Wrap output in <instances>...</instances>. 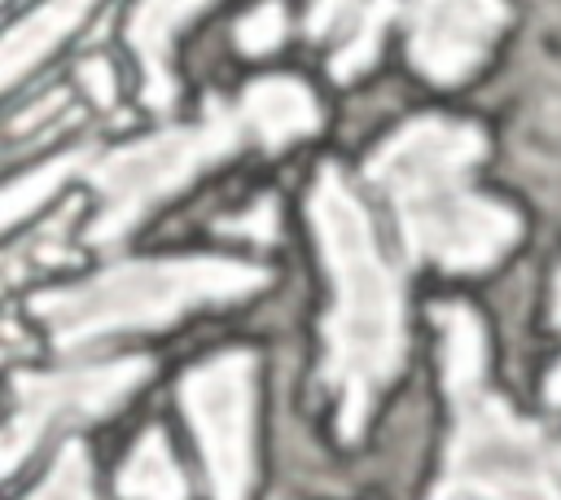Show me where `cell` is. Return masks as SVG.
<instances>
[{
  "label": "cell",
  "instance_id": "5b68a950",
  "mask_svg": "<svg viewBox=\"0 0 561 500\" xmlns=\"http://www.w3.org/2000/svg\"><path fill=\"white\" fill-rule=\"evenodd\" d=\"M250 136L245 118L237 105H228L224 96H206L202 105V123L188 127H167L153 132L145 140H131L123 149L96 154L88 162V184L101 193V211L88 224V241L92 246H110L123 232H131L158 202L175 197L193 175H202L206 167L224 162L228 154H237Z\"/></svg>",
  "mask_w": 561,
  "mask_h": 500
},
{
  "label": "cell",
  "instance_id": "6da1fadb",
  "mask_svg": "<svg viewBox=\"0 0 561 500\" xmlns=\"http://www.w3.org/2000/svg\"><path fill=\"white\" fill-rule=\"evenodd\" d=\"M307 219L316 228L333 303L320 320L324 364L320 382L337 395V434L355 443L377 395L394 382L408 346L403 329V281L386 263L373 219L346 175L324 162L307 193Z\"/></svg>",
  "mask_w": 561,
  "mask_h": 500
},
{
  "label": "cell",
  "instance_id": "4fadbf2b",
  "mask_svg": "<svg viewBox=\"0 0 561 500\" xmlns=\"http://www.w3.org/2000/svg\"><path fill=\"white\" fill-rule=\"evenodd\" d=\"M118 496L123 500H184V474L171 456V443L162 430H145L131 447V456L118 469Z\"/></svg>",
  "mask_w": 561,
  "mask_h": 500
},
{
  "label": "cell",
  "instance_id": "5bb4252c",
  "mask_svg": "<svg viewBox=\"0 0 561 500\" xmlns=\"http://www.w3.org/2000/svg\"><path fill=\"white\" fill-rule=\"evenodd\" d=\"M96 154L92 149H75V154H61V158H53V162H44L39 171H31V175H22V180H13L9 184V193H4V228H13L26 211H35L66 175H75V171H88V162H92Z\"/></svg>",
  "mask_w": 561,
  "mask_h": 500
},
{
  "label": "cell",
  "instance_id": "9a60e30c",
  "mask_svg": "<svg viewBox=\"0 0 561 500\" xmlns=\"http://www.w3.org/2000/svg\"><path fill=\"white\" fill-rule=\"evenodd\" d=\"M26 500H96L92 496V469H88V452L79 443H66L48 469V478L26 496Z\"/></svg>",
  "mask_w": 561,
  "mask_h": 500
},
{
  "label": "cell",
  "instance_id": "277c9868",
  "mask_svg": "<svg viewBox=\"0 0 561 500\" xmlns=\"http://www.w3.org/2000/svg\"><path fill=\"white\" fill-rule=\"evenodd\" d=\"M263 285L267 272L241 259H136L61 289H44L31 298V311L48 325L57 351H83L96 338L162 329L206 303L219 307Z\"/></svg>",
  "mask_w": 561,
  "mask_h": 500
},
{
  "label": "cell",
  "instance_id": "2e32d148",
  "mask_svg": "<svg viewBox=\"0 0 561 500\" xmlns=\"http://www.w3.org/2000/svg\"><path fill=\"white\" fill-rule=\"evenodd\" d=\"M280 39H285V9L280 4H259L254 13H245L237 22V48L250 57L272 53Z\"/></svg>",
  "mask_w": 561,
  "mask_h": 500
},
{
  "label": "cell",
  "instance_id": "8992f818",
  "mask_svg": "<svg viewBox=\"0 0 561 500\" xmlns=\"http://www.w3.org/2000/svg\"><path fill=\"white\" fill-rule=\"evenodd\" d=\"M254 351H219L180 377V408L193 425L215 500H250L254 487Z\"/></svg>",
  "mask_w": 561,
  "mask_h": 500
},
{
  "label": "cell",
  "instance_id": "9c48e42d",
  "mask_svg": "<svg viewBox=\"0 0 561 500\" xmlns=\"http://www.w3.org/2000/svg\"><path fill=\"white\" fill-rule=\"evenodd\" d=\"M237 110H241L254 145L267 149V154L289 149L294 140L320 132V105H316V96L307 92V83H298L289 75L254 79L250 88H241Z\"/></svg>",
  "mask_w": 561,
  "mask_h": 500
},
{
  "label": "cell",
  "instance_id": "ffe728a7",
  "mask_svg": "<svg viewBox=\"0 0 561 500\" xmlns=\"http://www.w3.org/2000/svg\"><path fill=\"white\" fill-rule=\"evenodd\" d=\"M552 325L561 329V272H557V285H552Z\"/></svg>",
  "mask_w": 561,
  "mask_h": 500
},
{
  "label": "cell",
  "instance_id": "7a4b0ae2",
  "mask_svg": "<svg viewBox=\"0 0 561 500\" xmlns=\"http://www.w3.org/2000/svg\"><path fill=\"white\" fill-rule=\"evenodd\" d=\"M482 154V127L447 114H416L368 154L364 175L390 197L412 259L482 272L513 250L522 215L473 189Z\"/></svg>",
  "mask_w": 561,
  "mask_h": 500
},
{
  "label": "cell",
  "instance_id": "7c38bea8",
  "mask_svg": "<svg viewBox=\"0 0 561 500\" xmlns=\"http://www.w3.org/2000/svg\"><path fill=\"white\" fill-rule=\"evenodd\" d=\"M83 13H88V4L75 0V4H44L31 18L13 22L9 35H4V44H0V79L4 83H18L35 61H44L83 22Z\"/></svg>",
  "mask_w": 561,
  "mask_h": 500
},
{
  "label": "cell",
  "instance_id": "ac0fdd59",
  "mask_svg": "<svg viewBox=\"0 0 561 500\" xmlns=\"http://www.w3.org/2000/svg\"><path fill=\"white\" fill-rule=\"evenodd\" d=\"M241 228H250V232H254L259 241H267V237H272V202L263 197V202H259V211L241 219Z\"/></svg>",
  "mask_w": 561,
  "mask_h": 500
},
{
  "label": "cell",
  "instance_id": "3957f363",
  "mask_svg": "<svg viewBox=\"0 0 561 500\" xmlns=\"http://www.w3.org/2000/svg\"><path fill=\"white\" fill-rule=\"evenodd\" d=\"M443 351L451 439L430 500H561V443L486 386V329L465 303L430 307Z\"/></svg>",
  "mask_w": 561,
  "mask_h": 500
},
{
  "label": "cell",
  "instance_id": "e0dca14e",
  "mask_svg": "<svg viewBox=\"0 0 561 500\" xmlns=\"http://www.w3.org/2000/svg\"><path fill=\"white\" fill-rule=\"evenodd\" d=\"M79 79L88 83V92H92L96 105H110V101H114V75H110V66H105V57H88V61L79 66Z\"/></svg>",
  "mask_w": 561,
  "mask_h": 500
},
{
  "label": "cell",
  "instance_id": "52a82bcc",
  "mask_svg": "<svg viewBox=\"0 0 561 500\" xmlns=\"http://www.w3.org/2000/svg\"><path fill=\"white\" fill-rule=\"evenodd\" d=\"M145 355H123L110 364L61 368V373H18L13 377V417L4 425V474L22 465V456L57 425H83L110 417L136 386L149 382Z\"/></svg>",
  "mask_w": 561,
  "mask_h": 500
},
{
  "label": "cell",
  "instance_id": "d6986e66",
  "mask_svg": "<svg viewBox=\"0 0 561 500\" xmlns=\"http://www.w3.org/2000/svg\"><path fill=\"white\" fill-rule=\"evenodd\" d=\"M543 399L552 404V408H561V360L552 364V373H548V386H543Z\"/></svg>",
  "mask_w": 561,
  "mask_h": 500
},
{
  "label": "cell",
  "instance_id": "30bf717a",
  "mask_svg": "<svg viewBox=\"0 0 561 500\" xmlns=\"http://www.w3.org/2000/svg\"><path fill=\"white\" fill-rule=\"evenodd\" d=\"M394 13H399L394 4H342V22H333L337 18V4H316L311 9V22H307L311 39H324V35L337 31V48L329 57L333 79L346 83V79H355V75H364L373 66L377 44H381V31H386V22Z\"/></svg>",
  "mask_w": 561,
  "mask_h": 500
},
{
  "label": "cell",
  "instance_id": "8fae6325",
  "mask_svg": "<svg viewBox=\"0 0 561 500\" xmlns=\"http://www.w3.org/2000/svg\"><path fill=\"white\" fill-rule=\"evenodd\" d=\"M202 4H136L131 9V26H127V39L140 57V75H145V101L153 110H167L171 96H175V75L167 66L171 57V39L175 31L197 18Z\"/></svg>",
  "mask_w": 561,
  "mask_h": 500
},
{
  "label": "cell",
  "instance_id": "ba28073f",
  "mask_svg": "<svg viewBox=\"0 0 561 500\" xmlns=\"http://www.w3.org/2000/svg\"><path fill=\"white\" fill-rule=\"evenodd\" d=\"M504 4H412L408 9V57L434 83H460L473 75L504 31Z\"/></svg>",
  "mask_w": 561,
  "mask_h": 500
}]
</instances>
